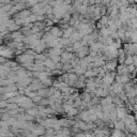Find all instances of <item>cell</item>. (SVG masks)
I'll list each match as a JSON object with an SVG mask.
<instances>
[{
  "mask_svg": "<svg viewBox=\"0 0 137 137\" xmlns=\"http://www.w3.org/2000/svg\"><path fill=\"white\" fill-rule=\"evenodd\" d=\"M34 59V56H32V55H29V54H23L20 55V56L17 57V61H19V62H22L23 64L24 63H30L32 62Z\"/></svg>",
  "mask_w": 137,
  "mask_h": 137,
  "instance_id": "obj_1",
  "label": "cell"
},
{
  "mask_svg": "<svg viewBox=\"0 0 137 137\" xmlns=\"http://www.w3.org/2000/svg\"><path fill=\"white\" fill-rule=\"evenodd\" d=\"M116 68H117V61L116 60H110L105 63V68L108 71H114Z\"/></svg>",
  "mask_w": 137,
  "mask_h": 137,
  "instance_id": "obj_2",
  "label": "cell"
},
{
  "mask_svg": "<svg viewBox=\"0 0 137 137\" xmlns=\"http://www.w3.org/2000/svg\"><path fill=\"white\" fill-rule=\"evenodd\" d=\"M51 33L54 36H56V38L63 35V31L60 28H58V27H52V28H51Z\"/></svg>",
  "mask_w": 137,
  "mask_h": 137,
  "instance_id": "obj_3",
  "label": "cell"
},
{
  "mask_svg": "<svg viewBox=\"0 0 137 137\" xmlns=\"http://www.w3.org/2000/svg\"><path fill=\"white\" fill-rule=\"evenodd\" d=\"M73 33H74V28H72V27H68V28H65L64 30H63V38L70 39L71 36L73 35Z\"/></svg>",
  "mask_w": 137,
  "mask_h": 137,
  "instance_id": "obj_4",
  "label": "cell"
},
{
  "mask_svg": "<svg viewBox=\"0 0 137 137\" xmlns=\"http://www.w3.org/2000/svg\"><path fill=\"white\" fill-rule=\"evenodd\" d=\"M1 55H2V57L10 58V57H12L13 51H12V49H9V48H4V47H2V49H1Z\"/></svg>",
  "mask_w": 137,
  "mask_h": 137,
  "instance_id": "obj_5",
  "label": "cell"
},
{
  "mask_svg": "<svg viewBox=\"0 0 137 137\" xmlns=\"http://www.w3.org/2000/svg\"><path fill=\"white\" fill-rule=\"evenodd\" d=\"M118 73L119 75H125V74H129V71H127V67L125 64H120L118 67Z\"/></svg>",
  "mask_w": 137,
  "mask_h": 137,
  "instance_id": "obj_6",
  "label": "cell"
},
{
  "mask_svg": "<svg viewBox=\"0 0 137 137\" xmlns=\"http://www.w3.org/2000/svg\"><path fill=\"white\" fill-rule=\"evenodd\" d=\"M87 51H88V48H87L86 46H83L79 51H77V56H78V58H81V59L85 58L87 55Z\"/></svg>",
  "mask_w": 137,
  "mask_h": 137,
  "instance_id": "obj_7",
  "label": "cell"
},
{
  "mask_svg": "<svg viewBox=\"0 0 137 137\" xmlns=\"http://www.w3.org/2000/svg\"><path fill=\"white\" fill-rule=\"evenodd\" d=\"M114 125H115V129L116 130H120V131H122V130L125 129V124H124V122H123V120L116 121V122L114 123Z\"/></svg>",
  "mask_w": 137,
  "mask_h": 137,
  "instance_id": "obj_8",
  "label": "cell"
},
{
  "mask_svg": "<svg viewBox=\"0 0 137 137\" xmlns=\"http://www.w3.org/2000/svg\"><path fill=\"white\" fill-rule=\"evenodd\" d=\"M44 64H45V67H47L48 68H51V70H55V68H56V63H55L51 59H46Z\"/></svg>",
  "mask_w": 137,
  "mask_h": 137,
  "instance_id": "obj_9",
  "label": "cell"
},
{
  "mask_svg": "<svg viewBox=\"0 0 137 137\" xmlns=\"http://www.w3.org/2000/svg\"><path fill=\"white\" fill-rule=\"evenodd\" d=\"M126 95H127V97H129L130 100L134 99L135 97H137V89L132 88L131 90H129V91L126 92Z\"/></svg>",
  "mask_w": 137,
  "mask_h": 137,
  "instance_id": "obj_10",
  "label": "cell"
},
{
  "mask_svg": "<svg viewBox=\"0 0 137 137\" xmlns=\"http://www.w3.org/2000/svg\"><path fill=\"white\" fill-rule=\"evenodd\" d=\"M89 113H88V110H84V111H81L80 114H79V117L81 118V120L83 121H85V122H89Z\"/></svg>",
  "mask_w": 137,
  "mask_h": 137,
  "instance_id": "obj_11",
  "label": "cell"
},
{
  "mask_svg": "<svg viewBox=\"0 0 137 137\" xmlns=\"http://www.w3.org/2000/svg\"><path fill=\"white\" fill-rule=\"evenodd\" d=\"M95 75H97V74L94 72V70H87L86 73L84 74V77H85V78H92Z\"/></svg>",
  "mask_w": 137,
  "mask_h": 137,
  "instance_id": "obj_12",
  "label": "cell"
},
{
  "mask_svg": "<svg viewBox=\"0 0 137 137\" xmlns=\"http://www.w3.org/2000/svg\"><path fill=\"white\" fill-rule=\"evenodd\" d=\"M124 64L126 65V67H129V65H131V64H134V58H133V56H132V55H126V58H125Z\"/></svg>",
  "mask_w": 137,
  "mask_h": 137,
  "instance_id": "obj_13",
  "label": "cell"
},
{
  "mask_svg": "<svg viewBox=\"0 0 137 137\" xmlns=\"http://www.w3.org/2000/svg\"><path fill=\"white\" fill-rule=\"evenodd\" d=\"M28 115H30V116H38V115H40V109L39 108H30V109H28Z\"/></svg>",
  "mask_w": 137,
  "mask_h": 137,
  "instance_id": "obj_14",
  "label": "cell"
},
{
  "mask_svg": "<svg viewBox=\"0 0 137 137\" xmlns=\"http://www.w3.org/2000/svg\"><path fill=\"white\" fill-rule=\"evenodd\" d=\"M130 81V77L127 74L125 75H120V83L123 84V85H125V84H127Z\"/></svg>",
  "mask_w": 137,
  "mask_h": 137,
  "instance_id": "obj_15",
  "label": "cell"
},
{
  "mask_svg": "<svg viewBox=\"0 0 137 137\" xmlns=\"http://www.w3.org/2000/svg\"><path fill=\"white\" fill-rule=\"evenodd\" d=\"M93 94H95L97 97H105V94H104V89H103L102 87H100V88L95 89V91L93 92Z\"/></svg>",
  "mask_w": 137,
  "mask_h": 137,
  "instance_id": "obj_16",
  "label": "cell"
},
{
  "mask_svg": "<svg viewBox=\"0 0 137 137\" xmlns=\"http://www.w3.org/2000/svg\"><path fill=\"white\" fill-rule=\"evenodd\" d=\"M73 51H79V49L83 47V43L80 42V41H78V42H75V43H73Z\"/></svg>",
  "mask_w": 137,
  "mask_h": 137,
  "instance_id": "obj_17",
  "label": "cell"
},
{
  "mask_svg": "<svg viewBox=\"0 0 137 137\" xmlns=\"http://www.w3.org/2000/svg\"><path fill=\"white\" fill-rule=\"evenodd\" d=\"M49 57H51V59L54 61L55 63H56V64H57V63H59L61 60H62V59H61V57L58 56V55H49Z\"/></svg>",
  "mask_w": 137,
  "mask_h": 137,
  "instance_id": "obj_18",
  "label": "cell"
},
{
  "mask_svg": "<svg viewBox=\"0 0 137 137\" xmlns=\"http://www.w3.org/2000/svg\"><path fill=\"white\" fill-rule=\"evenodd\" d=\"M38 94L43 97H45V95L49 94V90H47V89H40V90L38 91Z\"/></svg>",
  "mask_w": 137,
  "mask_h": 137,
  "instance_id": "obj_19",
  "label": "cell"
},
{
  "mask_svg": "<svg viewBox=\"0 0 137 137\" xmlns=\"http://www.w3.org/2000/svg\"><path fill=\"white\" fill-rule=\"evenodd\" d=\"M77 114H78V109H77L76 107H73V108L68 113V115L70 116V117H74V116H76Z\"/></svg>",
  "mask_w": 137,
  "mask_h": 137,
  "instance_id": "obj_20",
  "label": "cell"
},
{
  "mask_svg": "<svg viewBox=\"0 0 137 137\" xmlns=\"http://www.w3.org/2000/svg\"><path fill=\"white\" fill-rule=\"evenodd\" d=\"M108 22H109V18L107 17V16H102V18H101V20H100V24L102 25L103 27L105 26V25H108Z\"/></svg>",
  "mask_w": 137,
  "mask_h": 137,
  "instance_id": "obj_21",
  "label": "cell"
},
{
  "mask_svg": "<svg viewBox=\"0 0 137 137\" xmlns=\"http://www.w3.org/2000/svg\"><path fill=\"white\" fill-rule=\"evenodd\" d=\"M60 43L62 45H64V46H67V45H70L71 43V40L70 39H67V38H62V39H60Z\"/></svg>",
  "mask_w": 137,
  "mask_h": 137,
  "instance_id": "obj_22",
  "label": "cell"
},
{
  "mask_svg": "<svg viewBox=\"0 0 137 137\" xmlns=\"http://www.w3.org/2000/svg\"><path fill=\"white\" fill-rule=\"evenodd\" d=\"M17 106H18V104H16V103H8V106H6V108L13 110V109H17Z\"/></svg>",
  "mask_w": 137,
  "mask_h": 137,
  "instance_id": "obj_23",
  "label": "cell"
},
{
  "mask_svg": "<svg viewBox=\"0 0 137 137\" xmlns=\"http://www.w3.org/2000/svg\"><path fill=\"white\" fill-rule=\"evenodd\" d=\"M118 36H119V39L124 40V39H125V31L123 30V29H120V30L118 31Z\"/></svg>",
  "mask_w": 137,
  "mask_h": 137,
  "instance_id": "obj_24",
  "label": "cell"
},
{
  "mask_svg": "<svg viewBox=\"0 0 137 137\" xmlns=\"http://www.w3.org/2000/svg\"><path fill=\"white\" fill-rule=\"evenodd\" d=\"M73 107H74V106H73V105L68 104V103H67V104H64V105H63V109H64V111H67V113H68V111H70L71 109L73 108Z\"/></svg>",
  "mask_w": 137,
  "mask_h": 137,
  "instance_id": "obj_25",
  "label": "cell"
},
{
  "mask_svg": "<svg viewBox=\"0 0 137 137\" xmlns=\"http://www.w3.org/2000/svg\"><path fill=\"white\" fill-rule=\"evenodd\" d=\"M131 41L134 43L137 42V30H133V33H132V38H131Z\"/></svg>",
  "mask_w": 137,
  "mask_h": 137,
  "instance_id": "obj_26",
  "label": "cell"
},
{
  "mask_svg": "<svg viewBox=\"0 0 137 137\" xmlns=\"http://www.w3.org/2000/svg\"><path fill=\"white\" fill-rule=\"evenodd\" d=\"M81 104H83V101H81V100L79 99V97H77V99L74 101V107L81 106Z\"/></svg>",
  "mask_w": 137,
  "mask_h": 137,
  "instance_id": "obj_27",
  "label": "cell"
},
{
  "mask_svg": "<svg viewBox=\"0 0 137 137\" xmlns=\"http://www.w3.org/2000/svg\"><path fill=\"white\" fill-rule=\"evenodd\" d=\"M42 100H43L42 97H40V95L38 94L36 97H34L33 99H32V102H33V103H40L41 101H42Z\"/></svg>",
  "mask_w": 137,
  "mask_h": 137,
  "instance_id": "obj_28",
  "label": "cell"
},
{
  "mask_svg": "<svg viewBox=\"0 0 137 137\" xmlns=\"http://www.w3.org/2000/svg\"><path fill=\"white\" fill-rule=\"evenodd\" d=\"M127 71H129V73H133V72H135V71H136V67H135L134 64L129 65V67H127Z\"/></svg>",
  "mask_w": 137,
  "mask_h": 137,
  "instance_id": "obj_29",
  "label": "cell"
},
{
  "mask_svg": "<svg viewBox=\"0 0 137 137\" xmlns=\"http://www.w3.org/2000/svg\"><path fill=\"white\" fill-rule=\"evenodd\" d=\"M6 106H8L6 102V101H2V102H1V107H6Z\"/></svg>",
  "mask_w": 137,
  "mask_h": 137,
  "instance_id": "obj_30",
  "label": "cell"
},
{
  "mask_svg": "<svg viewBox=\"0 0 137 137\" xmlns=\"http://www.w3.org/2000/svg\"><path fill=\"white\" fill-rule=\"evenodd\" d=\"M75 137H86V134H76V136Z\"/></svg>",
  "mask_w": 137,
  "mask_h": 137,
  "instance_id": "obj_31",
  "label": "cell"
},
{
  "mask_svg": "<svg viewBox=\"0 0 137 137\" xmlns=\"http://www.w3.org/2000/svg\"><path fill=\"white\" fill-rule=\"evenodd\" d=\"M1 2H2V4H4V3H8V4H9L10 0H1Z\"/></svg>",
  "mask_w": 137,
  "mask_h": 137,
  "instance_id": "obj_32",
  "label": "cell"
},
{
  "mask_svg": "<svg viewBox=\"0 0 137 137\" xmlns=\"http://www.w3.org/2000/svg\"><path fill=\"white\" fill-rule=\"evenodd\" d=\"M134 109L137 111V100L135 101V103H134Z\"/></svg>",
  "mask_w": 137,
  "mask_h": 137,
  "instance_id": "obj_33",
  "label": "cell"
},
{
  "mask_svg": "<svg viewBox=\"0 0 137 137\" xmlns=\"http://www.w3.org/2000/svg\"><path fill=\"white\" fill-rule=\"evenodd\" d=\"M127 137H137V135H135V134H127Z\"/></svg>",
  "mask_w": 137,
  "mask_h": 137,
  "instance_id": "obj_34",
  "label": "cell"
},
{
  "mask_svg": "<svg viewBox=\"0 0 137 137\" xmlns=\"http://www.w3.org/2000/svg\"><path fill=\"white\" fill-rule=\"evenodd\" d=\"M134 117H135V119L137 120V111L135 110V116H134Z\"/></svg>",
  "mask_w": 137,
  "mask_h": 137,
  "instance_id": "obj_35",
  "label": "cell"
},
{
  "mask_svg": "<svg viewBox=\"0 0 137 137\" xmlns=\"http://www.w3.org/2000/svg\"><path fill=\"white\" fill-rule=\"evenodd\" d=\"M110 137H117V136H115V135H113V134H111V136Z\"/></svg>",
  "mask_w": 137,
  "mask_h": 137,
  "instance_id": "obj_36",
  "label": "cell"
}]
</instances>
